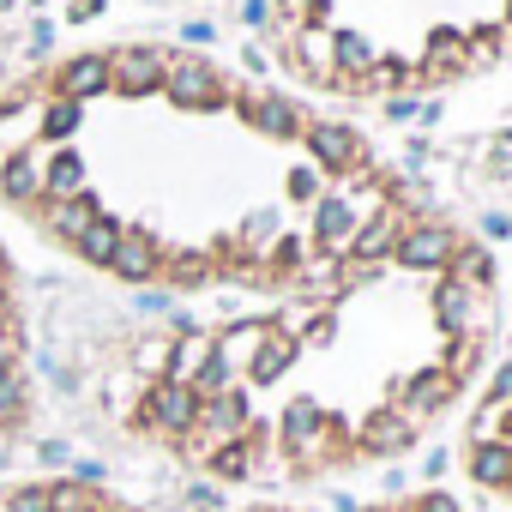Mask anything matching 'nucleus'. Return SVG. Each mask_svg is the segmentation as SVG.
<instances>
[{
  "label": "nucleus",
  "instance_id": "1",
  "mask_svg": "<svg viewBox=\"0 0 512 512\" xmlns=\"http://www.w3.org/2000/svg\"><path fill=\"white\" fill-rule=\"evenodd\" d=\"M0 205L109 284L260 302L428 217L362 127L163 37L61 49L0 91Z\"/></svg>",
  "mask_w": 512,
  "mask_h": 512
},
{
  "label": "nucleus",
  "instance_id": "2",
  "mask_svg": "<svg viewBox=\"0 0 512 512\" xmlns=\"http://www.w3.org/2000/svg\"><path fill=\"white\" fill-rule=\"evenodd\" d=\"M488 344V253L422 217L326 290L163 338L121 422L211 482H326L404 458L476 386Z\"/></svg>",
  "mask_w": 512,
  "mask_h": 512
},
{
  "label": "nucleus",
  "instance_id": "3",
  "mask_svg": "<svg viewBox=\"0 0 512 512\" xmlns=\"http://www.w3.org/2000/svg\"><path fill=\"white\" fill-rule=\"evenodd\" d=\"M266 43L302 97L410 103L512 61V0H272Z\"/></svg>",
  "mask_w": 512,
  "mask_h": 512
},
{
  "label": "nucleus",
  "instance_id": "4",
  "mask_svg": "<svg viewBox=\"0 0 512 512\" xmlns=\"http://www.w3.org/2000/svg\"><path fill=\"white\" fill-rule=\"evenodd\" d=\"M37 416L31 392V326H25V278L7 235H0V452H7Z\"/></svg>",
  "mask_w": 512,
  "mask_h": 512
},
{
  "label": "nucleus",
  "instance_id": "5",
  "mask_svg": "<svg viewBox=\"0 0 512 512\" xmlns=\"http://www.w3.org/2000/svg\"><path fill=\"white\" fill-rule=\"evenodd\" d=\"M464 476L488 500L512 506V362L488 380V392L464 422Z\"/></svg>",
  "mask_w": 512,
  "mask_h": 512
},
{
  "label": "nucleus",
  "instance_id": "6",
  "mask_svg": "<svg viewBox=\"0 0 512 512\" xmlns=\"http://www.w3.org/2000/svg\"><path fill=\"white\" fill-rule=\"evenodd\" d=\"M0 512H139V506L91 476H25L0 488Z\"/></svg>",
  "mask_w": 512,
  "mask_h": 512
},
{
  "label": "nucleus",
  "instance_id": "7",
  "mask_svg": "<svg viewBox=\"0 0 512 512\" xmlns=\"http://www.w3.org/2000/svg\"><path fill=\"white\" fill-rule=\"evenodd\" d=\"M241 512H302V506H284V500H260V506H241Z\"/></svg>",
  "mask_w": 512,
  "mask_h": 512
}]
</instances>
